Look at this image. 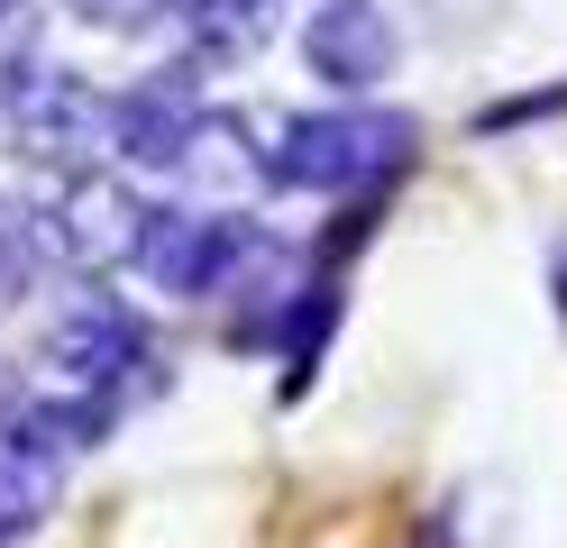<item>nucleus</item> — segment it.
I'll list each match as a JSON object with an SVG mask.
<instances>
[{
    "label": "nucleus",
    "instance_id": "1",
    "mask_svg": "<svg viewBox=\"0 0 567 548\" xmlns=\"http://www.w3.org/2000/svg\"><path fill=\"white\" fill-rule=\"evenodd\" d=\"M412 120L403 110H302V120H284L275 146H266V183H284V193H367V183H384L403 156H412Z\"/></svg>",
    "mask_w": 567,
    "mask_h": 548
},
{
    "label": "nucleus",
    "instance_id": "2",
    "mask_svg": "<svg viewBox=\"0 0 567 548\" xmlns=\"http://www.w3.org/2000/svg\"><path fill=\"white\" fill-rule=\"evenodd\" d=\"M83 448H101V430L74 393H55V402H19L10 421H0V548L28 539L55 511L64 494V466H74Z\"/></svg>",
    "mask_w": 567,
    "mask_h": 548
},
{
    "label": "nucleus",
    "instance_id": "3",
    "mask_svg": "<svg viewBox=\"0 0 567 548\" xmlns=\"http://www.w3.org/2000/svg\"><path fill=\"white\" fill-rule=\"evenodd\" d=\"M47 365L64 375V393H74L83 412H92V430H101V438H111V430H120V412L156 384V348H147V329H137V311H120V302H83L74 320L55 329Z\"/></svg>",
    "mask_w": 567,
    "mask_h": 548
},
{
    "label": "nucleus",
    "instance_id": "4",
    "mask_svg": "<svg viewBox=\"0 0 567 548\" xmlns=\"http://www.w3.org/2000/svg\"><path fill=\"white\" fill-rule=\"evenodd\" d=\"M0 120H10V146L28 165H74L92 146H111V101L74 64H47V55H19L0 73Z\"/></svg>",
    "mask_w": 567,
    "mask_h": 548
},
{
    "label": "nucleus",
    "instance_id": "5",
    "mask_svg": "<svg viewBox=\"0 0 567 548\" xmlns=\"http://www.w3.org/2000/svg\"><path fill=\"white\" fill-rule=\"evenodd\" d=\"M247 219L238 210H174L147 229V247H137V266H147L156 292H174V302H210V292L229 283V266L247 256Z\"/></svg>",
    "mask_w": 567,
    "mask_h": 548
},
{
    "label": "nucleus",
    "instance_id": "6",
    "mask_svg": "<svg viewBox=\"0 0 567 548\" xmlns=\"http://www.w3.org/2000/svg\"><path fill=\"white\" fill-rule=\"evenodd\" d=\"M202 73H210L202 55H174L165 73L128 83V92L111 101V156L174 174V156H184V137H193V120H202Z\"/></svg>",
    "mask_w": 567,
    "mask_h": 548
},
{
    "label": "nucleus",
    "instance_id": "7",
    "mask_svg": "<svg viewBox=\"0 0 567 548\" xmlns=\"http://www.w3.org/2000/svg\"><path fill=\"white\" fill-rule=\"evenodd\" d=\"M147 229H156V210L137 201L128 183H111V174H83L74 193H64V210H55V247L74 256L83 275L137 266V247H147Z\"/></svg>",
    "mask_w": 567,
    "mask_h": 548
},
{
    "label": "nucleus",
    "instance_id": "8",
    "mask_svg": "<svg viewBox=\"0 0 567 548\" xmlns=\"http://www.w3.org/2000/svg\"><path fill=\"white\" fill-rule=\"evenodd\" d=\"M302 55L330 92H375L394 73V19L375 0H321L311 28H302Z\"/></svg>",
    "mask_w": 567,
    "mask_h": 548
},
{
    "label": "nucleus",
    "instance_id": "9",
    "mask_svg": "<svg viewBox=\"0 0 567 548\" xmlns=\"http://www.w3.org/2000/svg\"><path fill=\"white\" fill-rule=\"evenodd\" d=\"M257 174H266V156L247 146V120H229V110H202L184 156H174V183H193V193H247Z\"/></svg>",
    "mask_w": 567,
    "mask_h": 548
},
{
    "label": "nucleus",
    "instance_id": "10",
    "mask_svg": "<svg viewBox=\"0 0 567 548\" xmlns=\"http://www.w3.org/2000/svg\"><path fill=\"white\" fill-rule=\"evenodd\" d=\"M174 19H184V46L202 64H238L275 37V0H174Z\"/></svg>",
    "mask_w": 567,
    "mask_h": 548
},
{
    "label": "nucleus",
    "instance_id": "11",
    "mask_svg": "<svg viewBox=\"0 0 567 548\" xmlns=\"http://www.w3.org/2000/svg\"><path fill=\"white\" fill-rule=\"evenodd\" d=\"M339 311H348V292H339V275L330 283H302L293 302H284V393H311V375H321V356H330V339H339Z\"/></svg>",
    "mask_w": 567,
    "mask_h": 548
},
{
    "label": "nucleus",
    "instance_id": "12",
    "mask_svg": "<svg viewBox=\"0 0 567 548\" xmlns=\"http://www.w3.org/2000/svg\"><path fill=\"white\" fill-rule=\"evenodd\" d=\"M47 256H64V247H55V219L38 229L19 201H0V302H28L38 275H47Z\"/></svg>",
    "mask_w": 567,
    "mask_h": 548
},
{
    "label": "nucleus",
    "instance_id": "13",
    "mask_svg": "<svg viewBox=\"0 0 567 548\" xmlns=\"http://www.w3.org/2000/svg\"><path fill=\"white\" fill-rule=\"evenodd\" d=\"M83 28H111V37H137V28H156V19H174V0H64Z\"/></svg>",
    "mask_w": 567,
    "mask_h": 548
},
{
    "label": "nucleus",
    "instance_id": "14",
    "mask_svg": "<svg viewBox=\"0 0 567 548\" xmlns=\"http://www.w3.org/2000/svg\"><path fill=\"white\" fill-rule=\"evenodd\" d=\"M530 120H567V83H549V92H513V101L476 110V128H485V137H504V128H530Z\"/></svg>",
    "mask_w": 567,
    "mask_h": 548
},
{
    "label": "nucleus",
    "instance_id": "15",
    "mask_svg": "<svg viewBox=\"0 0 567 548\" xmlns=\"http://www.w3.org/2000/svg\"><path fill=\"white\" fill-rule=\"evenodd\" d=\"M38 19V0H0V64H19V37Z\"/></svg>",
    "mask_w": 567,
    "mask_h": 548
},
{
    "label": "nucleus",
    "instance_id": "16",
    "mask_svg": "<svg viewBox=\"0 0 567 548\" xmlns=\"http://www.w3.org/2000/svg\"><path fill=\"white\" fill-rule=\"evenodd\" d=\"M19 402H28V393H19V375H10V365H0V421H10Z\"/></svg>",
    "mask_w": 567,
    "mask_h": 548
},
{
    "label": "nucleus",
    "instance_id": "17",
    "mask_svg": "<svg viewBox=\"0 0 567 548\" xmlns=\"http://www.w3.org/2000/svg\"><path fill=\"white\" fill-rule=\"evenodd\" d=\"M558 302H567V266H558Z\"/></svg>",
    "mask_w": 567,
    "mask_h": 548
}]
</instances>
